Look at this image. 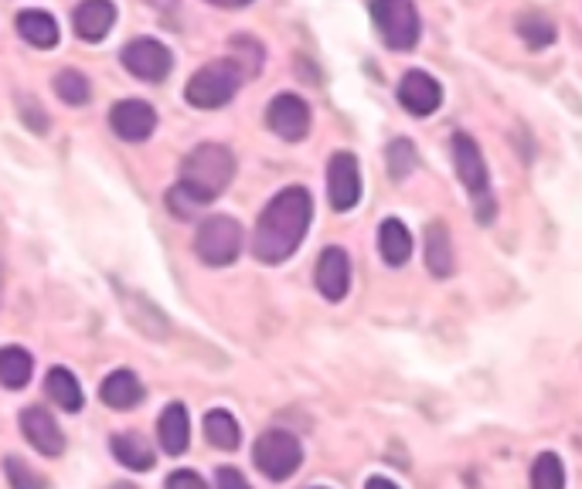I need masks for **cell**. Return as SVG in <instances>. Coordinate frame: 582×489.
I'll use <instances>...</instances> for the list:
<instances>
[{"label": "cell", "instance_id": "17", "mask_svg": "<svg viewBox=\"0 0 582 489\" xmlns=\"http://www.w3.org/2000/svg\"><path fill=\"white\" fill-rule=\"evenodd\" d=\"M378 252L385 259V265H406L412 259V235L409 228L399 221V218H385L381 228H378Z\"/></svg>", "mask_w": 582, "mask_h": 489}, {"label": "cell", "instance_id": "6", "mask_svg": "<svg viewBox=\"0 0 582 489\" xmlns=\"http://www.w3.org/2000/svg\"><path fill=\"white\" fill-rule=\"evenodd\" d=\"M194 252L205 265H231L242 252V225L231 215H212L198 225Z\"/></svg>", "mask_w": 582, "mask_h": 489}, {"label": "cell", "instance_id": "29", "mask_svg": "<svg viewBox=\"0 0 582 489\" xmlns=\"http://www.w3.org/2000/svg\"><path fill=\"white\" fill-rule=\"evenodd\" d=\"M4 472H8V482L11 489H48L45 476H37L31 466H24L18 456H8L4 459Z\"/></svg>", "mask_w": 582, "mask_h": 489}, {"label": "cell", "instance_id": "20", "mask_svg": "<svg viewBox=\"0 0 582 489\" xmlns=\"http://www.w3.org/2000/svg\"><path fill=\"white\" fill-rule=\"evenodd\" d=\"M18 34L34 48H55L58 45V21L45 11H21Z\"/></svg>", "mask_w": 582, "mask_h": 489}, {"label": "cell", "instance_id": "10", "mask_svg": "<svg viewBox=\"0 0 582 489\" xmlns=\"http://www.w3.org/2000/svg\"><path fill=\"white\" fill-rule=\"evenodd\" d=\"M266 122H269V130H273L280 140L300 143V140L310 133V106H306L300 96L283 93V96H277L273 102H269Z\"/></svg>", "mask_w": 582, "mask_h": 489}, {"label": "cell", "instance_id": "18", "mask_svg": "<svg viewBox=\"0 0 582 489\" xmlns=\"http://www.w3.org/2000/svg\"><path fill=\"white\" fill-rule=\"evenodd\" d=\"M99 398H103V404L116 408V412H127V408L143 401V384H140V378L133 371H112L103 381Z\"/></svg>", "mask_w": 582, "mask_h": 489}, {"label": "cell", "instance_id": "14", "mask_svg": "<svg viewBox=\"0 0 582 489\" xmlns=\"http://www.w3.org/2000/svg\"><path fill=\"white\" fill-rule=\"evenodd\" d=\"M21 432L42 456H62L65 453L62 425L55 422L52 412H45V408H24V412H21Z\"/></svg>", "mask_w": 582, "mask_h": 489}, {"label": "cell", "instance_id": "15", "mask_svg": "<svg viewBox=\"0 0 582 489\" xmlns=\"http://www.w3.org/2000/svg\"><path fill=\"white\" fill-rule=\"evenodd\" d=\"M72 24L83 41H103L109 34V28L116 24V4H109V0H89V4H79L72 14Z\"/></svg>", "mask_w": 582, "mask_h": 489}, {"label": "cell", "instance_id": "19", "mask_svg": "<svg viewBox=\"0 0 582 489\" xmlns=\"http://www.w3.org/2000/svg\"><path fill=\"white\" fill-rule=\"evenodd\" d=\"M453 241H450V231L443 221H430L425 228V269H430L436 279H446L453 275Z\"/></svg>", "mask_w": 582, "mask_h": 489}, {"label": "cell", "instance_id": "22", "mask_svg": "<svg viewBox=\"0 0 582 489\" xmlns=\"http://www.w3.org/2000/svg\"><path fill=\"white\" fill-rule=\"evenodd\" d=\"M45 388H48V394L55 398V404L62 408V412H79V408L86 404L83 384L75 381V374L68 371V367H52L48 378H45Z\"/></svg>", "mask_w": 582, "mask_h": 489}, {"label": "cell", "instance_id": "7", "mask_svg": "<svg viewBox=\"0 0 582 489\" xmlns=\"http://www.w3.org/2000/svg\"><path fill=\"white\" fill-rule=\"evenodd\" d=\"M252 463L259 466V472L273 482H283L290 479L300 463H303V448H300V438L283 432V428H269L256 438V448H252Z\"/></svg>", "mask_w": 582, "mask_h": 489}, {"label": "cell", "instance_id": "32", "mask_svg": "<svg viewBox=\"0 0 582 489\" xmlns=\"http://www.w3.org/2000/svg\"><path fill=\"white\" fill-rule=\"evenodd\" d=\"M365 489H399L392 479H385V476H371L368 482H365Z\"/></svg>", "mask_w": 582, "mask_h": 489}, {"label": "cell", "instance_id": "1", "mask_svg": "<svg viewBox=\"0 0 582 489\" xmlns=\"http://www.w3.org/2000/svg\"><path fill=\"white\" fill-rule=\"evenodd\" d=\"M310 221H314V197H310V191L300 184L283 187L266 204L256 221V235H252L256 259L266 265L287 262L300 249V241L306 238Z\"/></svg>", "mask_w": 582, "mask_h": 489}, {"label": "cell", "instance_id": "31", "mask_svg": "<svg viewBox=\"0 0 582 489\" xmlns=\"http://www.w3.org/2000/svg\"><path fill=\"white\" fill-rule=\"evenodd\" d=\"M168 489H208L205 479L198 472H191V469H177L171 479H168Z\"/></svg>", "mask_w": 582, "mask_h": 489}, {"label": "cell", "instance_id": "24", "mask_svg": "<svg viewBox=\"0 0 582 489\" xmlns=\"http://www.w3.org/2000/svg\"><path fill=\"white\" fill-rule=\"evenodd\" d=\"M205 438L215 445V448H225V453H231V448H239V422L231 419L225 408H215V412H208L205 419Z\"/></svg>", "mask_w": 582, "mask_h": 489}, {"label": "cell", "instance_id": "9", "mask_svg": "<svg viewBox=\"0 0 582 489\" xmlns=\"http://www.w3.org/2000/svg\"><path fill=\"white\" fill-rule=\"evenodd\" d=\"M120 62H123V68L130 75H137L143 82H161L174 68L171 52L161 45V41H153V37H133V41H127L123 52H120Z\"/></svg>", "mask_w": 582, "mask_h": 489}, {"label": "cell", "instance_id": "3", "mask_svg": "<svg viewBox=\"0 0 582 489\" xmlns=\"http://www.w3.org/2000/svg\"><path fill=\"white\" fill-rule=\"evenodd\" d=\"M453 163H456V174L463 181V187L471 191L474 197V211H477V221L481 225H491L494 221V194H491V177H487V163H484V153L477 146V140H471L467 133H456L453 137Z\"/></svg>", "mask_w": 582, "mask_h": 489}, {"label": "cell", "instance_id": "5", "mask_svg": "<svg viewBox=\"0 0 582 489\" xmlns=\"http://www.w3.org/2000/svg\"><path fill=\"white\" fill-rule=\"evenodd\" d=\"M378 34L388 48L396 52H409L419 45V34H422V21H419V11L409 0H378V4L368 8Z\"/></svg>", "mask_w": 582, "mask_h": 489}, {"label": "cell", "instance_id": "16", "mask_svg": "<svg viewBox=\"0 0 582 489\" xmlns=\"http://www.w3.org/2000/svg\"><path fill=\"white\" fill-rule=\"evenodd\" d=\"M158 438H161V448L168 456H181L187 442H191V419H187V408L181 401L168 404L164 415L158 419Z\"/></svg>", "mask_w": 582, "mask_h": 489}, {"label": "cell", "instance_id": "13", "mask_svg": "<svg viewBox=\"0 0 582 489\" xmlns=\"http://www.w3.org/2000/svg\"><path fill=\"white\" fill-rule=\"evenodd\" d=\"M314 279H317V290L327 303H341L347 296V290H352V259H347L341 244H327V249L321 252Z\"/></svg>", "mask_w": 582, "mask_h": 489}, {"label": "cell", "instance_id": "21", "mask_svg": "<svg viewBox=\"0 0 582 489\" xmlns=\"http://www.w3.org/2000/svg\"><path fill=\"white\" fill-rule=\"evenodd\" d=\"M112 456L120 459L127 469H137V472L153 469V448H150V442H147L140 432H120V435H112Z\"/></svg>", "mask_w": 582, "mask_h": 489}, {"label": "cell", "instance_id": "33", "mask_svg": "<svg viewBox=\"0 0 582 489\" xmlns=\"http://www.w3.org/2000/svg\"><path fill=\"white\" fill-rule=\"evenodd\" d=\"M112 489H137V486H130V482H116Z\"/></svg>", "mask_w": 582, "mask_h": 489}, {"label": "cell", "instance_id": "34", "mask_svg": "<svg viewBox=\"0 0 582 489\" xmlns=\"http://www.w3.org/2000/svg\"><path fill=\"white\" fill-rule=\"evenodd\" d=\"M317 489H324V486H317Z\"/></svg>", "mask_w": 582, "mask_h": 489}, {"label": "cell", "instance_id": "26", "mask_svg": "<svg viewBox=\"0 0 582 489\" xmlns=\"http://www.w3.org/2000/svg\"><path fill=\"white\" fill-rule=\"evenodd\" d=\"M531 489H565V466L556 453H541L531 463Z\"/></svg>", "mask_w": 582, "mask_h": 489}, {"label": "cell", "instance_id": "27", "mask_svg": "<svg viewBox=\"0 0 582 489\" xmlns=\"http://www.w3.org/2000/svg\"><path fill=\"white\" fill-rule=\"evenodd\" d=\"M385 156H388V177H392V181H406V177L419 167L416 146H412L406 137H399V140L388 143Z\"/></svg>", "mask_w": 582, "mask_h": 489}, {"label": "cell", "instance_id": "28", "mask_svg": "<svg viewBox=\"0 0 582 489\" xmlns=\"http://www.w3.org/2000/svg\"><path fill=\"white\" fill-rule=\"evenodd\" d=\"M55 93L68 102V106H86L93 99V89H89V78L75 68H65L55 75Z\"/></svg>", "mask_w": 582, "mask_h": 489}, {"label": "cell", "instance_id": "4", "mask_svg": "<svg viewBox=\"0 0 582 489\" xmlns=\"http://www.w3.org/2000/svg\"><path fill=\"white\" fill-rule=\"evenodd\" d=\"M242 78H246L242 68L231 62V58L208 62L205 68H198V72L191 75L187 89H184V99L191 106H198V109H218V106H225L231 96L239 93Z\"/></svg>", "mask_w": 582, "mask_h": 489}, {"label": "cell", "instance_id": "11", "mask_svg": "<svg viewBox=\"0 0 582 489\" xmlns=\"http://www.w3.org/2000/svg\"><path fill=\"white\" fill-rule=\"evenodd\" d=\"M399 102L409 116H433L443 106V86L430 75V72H406L399 82Z\"/></svg>", "mask_w": 582, "mask_h": 489}, {"label": "cell", "instance_id": "2", "mask_svg": "<svg viewBox=\"0 0 582 489\" xmlns=\"http://www.w3.org/2000/svg\"><path fill=\"white\" fill-rule=\"evenodd\" d=\"M236 177V156L222 143H202L194 146L181 163V181L168 194L174 215H191L212 204Z\"/></svg>", "mask_w": 582, "mask_h": 489}, {"label": "cell", "instance_id": "25", "mask_svg": "<svg viewBox=\"0 0 582 489\" xmlns=\"http://www.w3.org/2000/svg\"><path fill=\"white\" fill-rule=\"evenodd\" d=\"M518 34L528 41L531 48H549L552 41L559 37V28L541 14V11H525L521 18H518Z\"/></svg>", "mask_w": 582, "mask_h": 489}, {"label": "cell", "instance_id": "23", "mask_svg": "<svg viewBox=\"0 0 582 489\" xmlns=\"http://www.w3.org/2000/svg\"><path fill=\"white\" fill-rule=\"evenodd\" d=\"M34 371V360L24 347H0V384L21 391L31 381Z\"/></svg>", "mask_w": 582, "mask_h": 489}, {"label": "cell", "instance_id": "12", "mask_svg": "<svg viewBox=\"0 0 582 489\" xmlns=\"http://www.w3.org/2000/svg\"><path fill=\"white\" fill-rule=\"evenodd\" d=\"M109 122H112V133L120 140L143 143L153 130H158V112H153V106L143 99H123L112 106Z\"/></svg>", "mask_w": 582, "mask_h": 489}, {"label": "cell", "instance_id": "8", "mask_svg": "<svg viewBox=\"0 0 582 489\" xmlns=\"http://www.w3.org/2000/svg\"><path fill=\"white\" fill-rule=\"evenodd\" d=\"M327 197L334 211H352L362 200V167L358 156L337 150L327 163Z\"/></svg>", "mask_w": 582, "mask_h": 489}, {"label": "cell", "instance_id": "30", "mask_svg": "<svg viewBox=\"0 0 582 489\" xmlns=\"http://www.w3.org/2000/svg\"><path fill=\"white\" fill-rule=\"evenodd\" d=\"M215 489H252L249 479L239 472V469H231V466H222L215 472Z\"/></svg>", "mask_w": 582, "mask_h": 489}]
</instances>
